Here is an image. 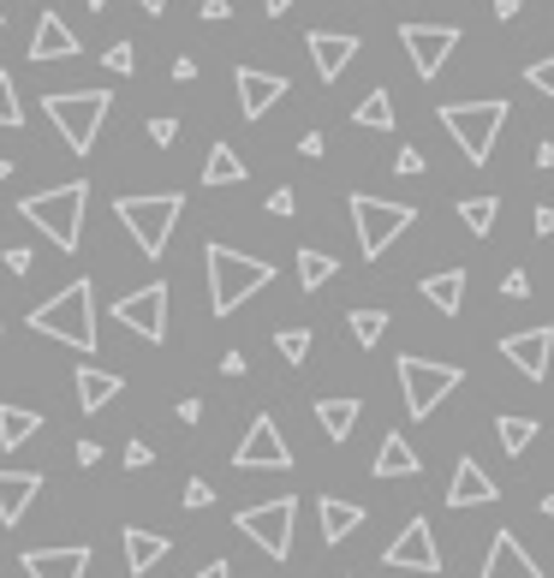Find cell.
I'll return each mask as SVG.
<instances>
[{
	"label": "cell",
	"mask_w": 554,
	"mask_h": 578,
	"mask_svg": "<svg viewBox=\"0 0 554 578\" xmlns=\"http://www.w3.org/2000/svg\"><path fill=\"white\" fill-rule=\"evenodd\" d=\"M30 329L36 334H54V341L78 346V352H96V286L90 281H72L60 286L54 298L30 310Z\"/></svg>",
	"instance_id": "6da1fadb"
},
{
	"label": "cell",
	"mask_w": 554,
	"mask_h": 578,
	"mask_svg": "<svg viewBox=\"0 0 554 578\" xmlns=\"http://www.w3.org/2000/svg\"><path fill=\"white\" fill-rule=\"evenodd\" d=\"M262 286H274V262L209 245V305H216V317H233V310L245 305L250 293H262Z\"/></svg>",
	"instance_id": "7a4b0ae2"
},
{
	"label": "cell",
	"mask_w": 554,
	"mask_h": 578,
	"mask_svg": "<svg viewBox=\"0 0 554 578\" xmlns=\"http://www.w3.org/2000/svg\"><path fill=\"white\" fill-rule=\"evenodd\" d=\"M84 204H90V185H54V192H36L19 204V216L30 221V227H42L54 238L60 250H78V233H84Z\"/></svg>",
	"instance_id": "3957f363"
},
{
	"label": "cell",
	"mask_w": 554,
	"mask_h": 578,
	"mask_svg": "<svg viewBox=\"0 0 554 578\" xmlns=\"http://www.w3.org/2000/svg\"><path fill=\"white\" fill-rule=\"evenodd\" d=\"M180 209H185L180 192H156V197H120L113 216H120V227L137 238L144 257H161L168 238H173V227H180Z\"/></svg>",
	"instance_id": "277c9868"
},
{
	"label": "cell",
	"mask_w": 554,
	"mask_h": 578,
	"mask_svg": "<svg viewBox=\"0 0 554 578\" xmlns=\"http://www.w3.org/2000/svg\"><path fill=\"white\" fill-rule=\"evenodd\" d=\"M42 108H48V120L60 125L66 149L90 156V149H96V137H102V120H108L113 96H108V90H54Z\"/></svg>",
	"instance_id": "5b68a950"
},
{
	"label": "cell",
	"mask_w": 554,
	"mask_h": 578,
	"mask_svg": "<svg viewBox=\"0 0 554 578\" xmlns=\"http://www.w3.org/2000/svg\"><path fill=\"white\" fill-rule=\"evenodd\" d=\"M501 125H507V102H447L442 108V132L459 144V156L471 161V168H483V161H489Z\"/></svg>",
	"instance_id": "8992f818"
},
{
	"label": "cell",
	"mask_w": 554,
	"mask_h": 578,
	"mask_svg": "<svg viewBox=\"0 0 554 578\" xmlns=\"http://www.w3.org/2000/svg\"><path fill=\"white\" fill-rule=\"evenodd\" d=\"M418 221L411 204H387V197H370V192H352V227H358V245L364 257H382L399 233Z\"/></svg>",
	"instance_id": "52a82bcc"
},
{
	"label": "cell",
	"mask_w": 554,
	"mask_h": 578,
	"mask_svg": "<svg viewBox=\"0 0 554 578\" xmlns=\"http://www.w3.org/2000/svg\"><path fill=\"white\" fill-rule=\"evenodd\" d=\"M459 388V370L453 364H435V358H399V394H406V411L411 418H430L435 406Z\"/></svg>",
	"instance_id": "ba28073f"
},
{
	"label": "cell",
	"mask_w": 554,
	"mask_h": 578,
	"mask_svg": "<svg viewBox=\"0 0 554 578\" xmlns=\"http://www.w3.org/2000/svg\"><path fill=\"white\" fill-rule=\"evenodd\" d=\"M293 519H298V501L281 495V501H262V507L238 513V531H245L269 561H286V555H293Z\"/></svg>",
	"instance_id": "9c48e42d"
},
{
	"label": "cell",
	"mask_w": 554,
	"mask_h": 578,
	"mask_svg": "<svg viewBox=\"0 0 554 578\" xmlns=\"http://www.w3.org/2000/svg\"><path fill=\"white\" fill-rule=\"evenodd\" d=\"M399 48L411 54V66H418V78H442V66L453 60V48H459V30L453 24H399Z\"/></svg>",
	"instance_id": "30bf717a"
},
{
	"label": "cell",
	"mask_w": 554,
	"mask_h": 578,
	"mask_svg": "<svg viewBox=\"0 0 554 578\" xmlns=\"http://www.w3.org/2000/svg\"><path fill=\"white\" fill-rule=\"evenodd\" d=\"M113 322L144 334V341H168V286L149 281V286H137V293L113 298Z\"/></svg>",
	"instance_id": "8fae6325"
},
{
	"label": "cell",
	"mask_w": 554,
	"mask_h": 578,
	"mask_svg": "<svg viewBox=\"0 0 554 578\" xmlns=\"http://www.w3.org/2000/svg\"><path fill=\"white\" fill-rule=\"evenodd\" d=\"M233 465H238V471H286V465H293V447H286L281 423H274L269 411L250 418V430H245V442H238Z\"/></svg>",
	"instance_id": "7c38bea8"
},
{
	"label": "cell",
	"mask_w": 554,
	"mask_h": 578,
	"mask_svg": "<svg viewBox=\"0 0 554 578\" xmlns=\"http://www.w3.org/2000/svg\"><path fill=\"white\" fill-rule=\"evenodd\" d=\"M387 567L394 573H442V549H435V531H430V519H411L406 531L394 537V543H387Z\"/></svg>",
	"instance_id": "4fadbf2b"
},
{
	"label": "cell",
	"mask_w": 554,
	"mask_h": 578,
	"mask_svg": "<svg viewBox=\"0 0 554 578\" xmlns=\"http://www.w3.org/2000/svg\"><path fill=\"white\" fill-rule=\"evenodd\" d=\"M501 358L525 376V382H543L549 376V358H554V329H519L501 341Z\"/></svg>",
	"instance_id": "5bb4252c"
},
{
	"label": "cell",
	"mask_w": 554,
	"mask_h": 578,
	"mask_svg": "<svg viewBox=\"0 0 554 578\" xmlns=\"http://www.w3.org/2000/svg\"><path fill=\"white\" fill-rule=\"evenodd\" d=\"M286 96V78L281 72H257V66H238V114L245 120H262L274 102Z\"/></svg>",
	"instance_id": "9a60e30c"
},
{
	"label": "cell",
	"mask_w": 554,
	"mask_h": 578,
	"mask_svg": "<svg viewBox=\"0 0 554 578\" xmlns=\"http://www.w3.org/2000/svg\"><path fill=\"white\" fill-rule=\"evenodd\" d=\"M477 578H543V567H537L531 555H525V543L513 531H495V543H489V561Z\"/></svg>",
	"instance_id": "2e32d148"
},
{
	"label": "cell",
	"mask_w": 554,
	"mask_h": 578,
	"mask_svg": "<svg viewBox=\"0 0 554 578\" xmlns=\"http://www.w3.org/2000/svg\"><path fill=\"white\" fill-rule=\"evenodd\" d=\"M30 578H84L90 573V549H24V561H19Z\"/></svg>",
	"instance_id": "e0dca14e"
},
{
	"label": "cell",
	"mask_w": 554,
	"mask_h": 578,
	"mask_svg": "<svg viewBox=\"0 0 554 578\" xmlns=\"http://www.w3.org/2000/svg\"><path fill=\"white\" fill-rule=\"evenodd\" d=\"M495 495H501L495 477H489L477 459H459V465H453V483H447V507H453V513H459V507H489Z\"/></svg>",
	"instance_id": "ac0fdd59"
},
{
	"label": "cell",
	"mask_w": 554,
	"mask_h": 578,
	"mask_svg": "<svg viewBox=\"0 0 554 578\" xmlns=\"http://www.w3.org/2000/svg\"><path fill=\"white\" fill-rule=\"evenodd\" d=\"M305 48H310V60H317V78L334 84L340 72H346V60L358 54V36H346V30H310Z\"/></svg>",
	"instance_id": "d6986e66"
},
{
	"label": "cell",
	"mask_w": 554,
	"mask_h": 578,
	"mask_svg": "<svg viewBox=\"0 0 554 578\" xmlns=\"http://www.w3.org/2000/svg\"><path fill=\"white\" fill-rule=\"evenodd\" d=\"M72 54H78V30L60 12H42L36 36H30V60H72Z\"/></svg>",
	"instance_id": "ffe728a7"
},
{
	"label": "cell",
	"mask_w": 554,
	"mask_h": 578,
	"mask_svg": "<svg viewBox=\"0 0 554 578\" xmlns=\"http://www.w3.org/2000/svg\"><path fill=\"white\" fill-rule=\"evenodd\" d=\"M36 495H42V477L36 471H0V525H19Z\"/></svg>",
	"instance_id": "44dd1931"
},
{
	"label": "cell",
	"mask_w": 554,
	"mask_h": 578,
	"mask_svg": "<svg viewBox=\"0 0 554 578\" xmlns=\"http://www.w3.org/2000/svg\"><path fill=\"white\" fill-rule=\"evenodd\" d=\"M161 555H168V537L144 531V525H125V573H132V578L156 573Z\"/></svg>",
	"instance_id": "7402d4cb"
},
{
	"label": "cell",
	"mask_w": 554,
	"mask_h": 578,
	"mask_svg": "<svg viewBox=\"0 0 554 578\" xmlns=\"http://www.w3.org/2000/svg\"><path fill=\"white\" fill-rule=\"evenodd\" d=\"M370 471H376V477H418L423 459L411 454V442H406L399 430H387L382 447H376V465H370Z\"/></svg>",
	"instance_id": "603a6c76"
},
{
	"label": "cell",
	"mask_w": 554,
	"mask_h": 578,
	"mask_svg": "<svg viewBox=\"0 0 554 578\" xmlns=\"http://www.w3.org/2000/svg\"><path fill=\"white\" fill-rule=\"evenodd\" d=\"M317 519H322V543H346V537L364 525V507H352V501H340V495H322Z\"/></svg>",
	"instance_id": "cb8c5ba5"
},
{
	"label": "cell",
	"mask_w": 554,
	"mask_h": 578,
	"mask_svg": "<svg viewBox=\"0 0 554 578\" xmlns=\"http://www.w3.org/2000/svg\"><path fill=\"white\" fill-rule=\"evenodd\" d=\"M358 399L352 394H322L317 399V423H322V435H329V442H346L352 435V423H358Z\"/></svg>",
	"instance_id": "d4e9b609"
},
{
	"label": "cell",
	"mask_w": 554,
	"mask_h": 578,
	"mask_svg": "<svg viewBox=\"0 0 554 578\" xmlns=\"http://www.w3.org/2000/svg\"><path fill=\"white\" fill-rule=\"evenodd\" d=\"M418 293L430 298V305L442 310V317H459V305H465V274H459V269H447V274H430V281H423Z\"/></svg>",
	"instance_id": "484cf974"
},
{
	"label": "cell",
	"mask_w": 554,
	"mask_h": 578,
	"mask_svg": "<svg viewBox=\"0 0 554 578\" xmlns=\"http://www.w3.org/2000/svg\"><path fill=\"white\" fill-rule=\"evenodd\" d=\"M36 430H42V411H24V406L0 399V447H24Z\"/></svg>",
	"instance_id": "4316f807"
},
{
	"label": "cell",
	"mask_w": 554,
	"mask_h": 578,
	"mask_svg": "<svg viewBox=\"0 0 554 578\" xmlns=\"http://www.w3.org/2000/svg\"><path fill=\"white\" fill-rule=\"evenodd\" d=\"M113 394H120V376L90 370V364H84V370H78V411H102Z\"/></svg>",
	"instance_id": "83f0119b"
},
{
	"label": "cell",
	"mask_w": 554,
	"mask_h": 578,
	"mask_svg": "<svg viewBox=\"0 0 554 578\" xmlns=\"http://www.w3.org/2000/svg\"><path fill=\"white\" fill-rule=\"evenodd\" d=\"M238 180H245V156L233 144H216L204 161V185H238Z\"/></svg>",
	"instance_id": "f1b7e54d"
},
{
	"label": "cell",
	"mask_w": 554,
	"mask_h": 578,
	"mask_svg": "<svg viewBox=\"0 0 554 578\" xmlns=\"http://www.w3.org/2000/svg\"><path fill=\"white\" fill-rule=\"evenodd\" d=\"M340 274V257H329V250H298V286H305V293H317V286H329Z\"/></svg>",
	"instance_id": "f546056e"
},
{
	"label": "cell",
	"mask_w": 554,
	"mask_h": 578,
	"mask_svg": "<svg viewBox=\"0 0 554 578\" xmlns=\"http://www.w3.org/2000/svg\"><path fill=\"white\" fill-rule=\"evenodd\" d=\"M352 125H358V132H387V125H394V96L370 90L358 108H352Z\"/></svg>",
	"instance_id": "4dcf8cb0"
},
{
	"label": "cell",
	"mask_w": 554,
	"mask_h": 578,
	"mask_svg": "<svg viewBox=\"0 0 554 578\" xmlns=\"http://www.w3.org/2000/svg\"><path fill=\"white\" fill-rule=\"evenodd\" d=\"M495 216H501V204H495V197H465V204H459L465 233H477V238H483L489 227H495Z\"/></svg>",
	"instance_id": "1f68e13d"
},
{
	"label": "cell",
	"mask_w": 554,
	"mask_h": 578,
	"mask_svg": "<svg viewBox=\"0 0 554 578\" xmlns=\"http://www.w3.org/2000/svg\"><path fill=\"white\" fill-rule=\"evenodd\" d=\"M346 329H352V341H358V346H376L387 334V310H352Z\"/></svg>",
	"instance_id": "d6a6232c"
},
{
	"label": "cell",
	"mask_w": 554,
	"mask_h": 578,
	"mask_svg": "<svg viewBox=\"0 0 554 578\" xmlns=\"http://www.w3.org/2000/svg\"><path fill=\"white\" fill-rule=\"evenodd\" d=\"M495 435H501V447H507V454H525V447L537 442V418H501Z\"/></svg>",
	"instance_id": "836d02e7"
},
{
	"label": "cell",
	"mask_w": 554,
	"mask_h": 578,
	"mask_svg": "<svg viewBox=\"0 0 554 578\" xmlns=\"http://www.w3.org/2000/svg\"><path fill=\"white\" fill-rule=\"evenodd\" d=\"M274 346H281L286 364H305L310 358V329H281V334H274Z\"/></svg>",
	"instance_id": "e575fe53"
},
{
	"label": "cell",
	"mask_w": 554,
	"mask_h": 578,
	"mask_svg": "<svg viewBox=\"0 0 554 578\" xmlns=\"http://www.w3.org/2000/svg\"><path fill=\"white\" fill-rule=\"evenodd\" d=\"M0 125H7V132H19V125H24L19 90H12V72H0Z\"/></svg>",
	"instance_id": "d590c367"
},
{
	"label": "cell",
	"mask_w": 554,
	"mask_h": 578,
	"mask_svg": "<svg viewBox=\"0 0 554 578\" xmlns=\"http://www.w3.org/2000/svg\"><path fill=\"white\" fill-rule=\"evenodd\" d=\"M102 66L120 72V78H132V72H137V48H132V42H113L108 54H102Z\"/></svg>",
	"instance_id": "8d00e7d4"
},
{
	"label": "cell",
	"mask_w": 554,
	"mask_h": 578,
	"mask_svg": "<svg viewBox=\"0 0 554 578\" xmlns=\"http://www.w3.org/2000/svg\"><path fill=\"white\" fill-rule=\"evenodd\" d=\"M525 78H531V90L554 96V54H549V60H531V72H525Z\"/></svg>",
	"instance_id": "74e56055"
},
{
	"label": "cell",
	"mask_w": 554,
	"mask_h": 578,
	"mask_svg": "<svg viewBox=\"0 0 554 578\" xmlns=\"http://www.w3.org/2000/svg\"><path fill=\"white\" fill-rule=\"evenodd\" d=\"M394 173H406V180H418V173H423V149H418V144H406V149H399V156H394Z\"/></svg>",
	"instance_id": "f35d334b"
},
{
	"label": "cell",
	"mask_w": 554,
	"mask_h": 578,
	"mask_svg": "<svg viewBox=\"0 0 554 578\" xmlns=\"http://www.w3.org/2000/svg\"><path fill=\"white\" fill-rule=\"evenodd\" d=\"M173 137H180V120H168V114H156V120H149V144H161V149H168Z\"/></svg>",
	"instance_id": "ab89813d"
},
{
	"label": "cell",
	"mask_w": 554,
	"mask_h": 578,
	"mask_svg": "<svg viewBox=\"0 0 554 578\" xmlns=\"http://www.w3.org/2000/svg\"><path fill=\"white\" fill-rule=\"evenodd\" d=\"M501 298H531V274H525V269H513L507 281H501Z\"/></svg>",
	"instance_id": "60d3db41"
},
{
	"label": "cell",
	"mask_w": 554,
	"mask_h": 578,
	"mask_svg": "<svg viewBox=\"0 0 554 578\" xmlns=\"http://www.w3.org/2000/svg\"><path fill=\"white\" fill-rule=\"evenodd\" d=\"M209 501H216V489H209L204 477H192V483H185V507H209Z\"/></svg>",
	"instance_id": "b9f144b4"
},
{
	"label": "cell",
	"mask_w": 554,
	"mask_h": 578,
	"mask_svg": "<svg viewBox=\"0 0 554 578\" xmlns=\"http://www.w3.org/2000/svg\"><path fill=\"white\" fill-rule=\"evenodd\" d=\"M298 156L322 161V156H329V137H322V132H305V137H298Z\"/></svg>",
	"instance_id": "7bdbcfd3"
},
{
	"label": "cell",
	"mask_w": 554,
	"mask_h": 578,
	"mask_svg": "<svg viewBox=\"0 0 554 578\" xmlns=\"http://www.w3.org/2000/svg\"><path fill=\"white\" fill-rule=\"evenodd\" d=\"M293 209H298L293 185H281V192H269V216H293Z\"/></svg>",
	"instance_id": "ee69618b"
},
{
	"label": "cell",
	"mask_w": 554,
	"mask_h": 578,
	"mask_svg": "<svg viewBox=\"0 0 554 578\" xmlns=\"http://www.w3.org/2000/svg\"><path fill=\"white\" fill-rule=\"evenodd\" d=\"M204 19L209 24H226V19H233V0H204Z\"/></svg>",
	"instance_id": "f6af8a7d"
},
{
	"label": "cell",
	"mask_w": 554,
	"mask_h": 578,
	"mask_svg": "<svg viewBox=\"0 0 554 578\" xmlns=\"http://www.w3.org/2000/svg\"><path fill=\"white\" fill-rule=\"evenodd\" d=\"M149 459H156V454H149V442H132V447H125V465H132V471H144Z\"/></svg>",
	"instance_id": "bcb514c9"
},
{
	"label": "cell",
	"mask_w": 554,
	"mask_h": 578,
	"mask_svg": "<svg viewBox=\"0 0 554 578\" xmlns=\"http://www.w3.org/2000/svg\"><path fill=\"white\" fill-rule=\"evenodd\" d=\"M0 262H7V274H30V250H7Z\"/></svg>",
	"instance_id": "7dc6e473"
},
{
	"label": "cell",
	"mask_w": 554,
	"mask_h": 578,
	"mask_svg": "<svg viewBox=\"0 0 554 578\" xmlns=\"http://www.w3.org/2000/svg\"><path fill=\"white\" fill-rule=\"evenodd\" d=\"M519 12H525V0H495V19H501V24H513Z\"/></svg>",
	"instance_id": "c3c4849f"
},
{
	"label": "cell",
	"mask_w": 554,
	"mask_h": 578,
	"mask_svg": "<svg viewBox=\"0 0 554 578\" xmlns=\"http://www.w3.org/2000/svg\"><path fill=\"white\" fill-rule=\"evenodd\" d=\"M531 221H537V233L549 238V233H554V204H537V216H531Z\"/></svg>",
	"instance_id": "681fc988"
},
{
	"label": "cell",
	"mask_w": 554,
	"mask_h": 578,
	"mask_svg": "<svg viewBox=\"0 0 554 578\" xmlns=\"http://www.w3.org/2000/svg\"><path fill=\"white\" fill-rule=\"evenodd\" d=\"M78 465H102V447H96V442H78Z\"/></svg>",
	"instance_id": "f907efd6"
},
{
	"label": "cell",
	"mask_w": 554,
	"mask_h": 578,
	"mask_svg": "<svg viewBox=\"0 0 554 578\" xmlns=\"http://www.w3.org/2000/svg\"><path fill=\"white\" fill-rule=\"evenodd\" d=\"M192 578H233V567H226V561H209V567L192 573Z\"/></svg>",
	"instance_id": "816d5d0a"
},
{
	"label": "cell",
	"mask_w": 554,
	"mask_h": 578,
	"mask_svg": "<svg viewBox=\"0 0 554 578\" xmlns=\"http://www.w3.org/2000/svg\"><path fill=\"white\" fill-rule=\"evenodd\" d=\"M537 168H554V144H537Z\"/></svg>",
	"instance_id": "f5cc1de1"
},
{
	"label": "cell",
	"mask_w": 554,
	"mask_h": 578,
	"mask_svg": "<svg viewBox=\"0 0 554 578\" xmlns=\"http://www.w3.org/2000/svg\"><path fill=\"white\" fill-rule=\"evenodd\" d=\"M262 7H269V19H274V12H286V7H293V0H262Z\"/></svg>",
	"instance_id": "db71d44e"
},
{
	"label": "cell",
	"mask_w": 554,
	"mask_h": 578,
	"mask_svg": "<svg viewBox=\"0 0 554 578\" xmlns=\"http://www.w3.org/2000/svg\"><path fill=\"white\" fill-rule=\"evenodd\" d=\"M12 180V156H0V185H7Z\"/></svg>",
	"instance_id": "11a10c76"
},
{
	"label": "cell",
	"mask_w": 554,
	"mask_h": 578,
	"mask_svg": "<svg viewBox=\"0 0 554 578\" xmlns=\"http://www.w3.org/2000/svg\"><path fill=\"white\" fill-rule=\"evenodd\" d=\"M137 7H144V12H161V7H168V0H137Z\"/></svg>",
	"instance_id": "9f6ffc18"
},
{
	"label": "cell",
	"mask_w": 554,
	"mask_h": 578,
	"mask_svg": "<svg viewBox=\"0 0 554 578\" xmlns=\"http://www.w3.org/2000/svg\"><path fill=\"white\" fill-rule=\"evenodd\" d=\"M543 513H549V519H554V489H549V495H543Z\"/></svg>",
	"instance_id": "6f0895ef"
},
{
	"label": "cell",
	"mask_w": 554,
	"mask_h": 578,
	"mask_svg": "<svg viewBox=\"0 0 554 578\" xmlns=\"http://www.w3.org/2000/svg\"><path fill=\"white\" fill-rule=\"evenodd\" d=\"M84 7H90V12H102V7H108V0H84Z\"/></svg>",
	"instance_id": "680465c9"
},
{
	"label": "cell",
	"mask_w": 554,
	"mask_h": 578,
	"mask_svg": "<svg viewBox=\"0 0 554 578\" xmlns=\"http://www.w3.org/2000/svg\"><path fill=\"white\" fill-rule=\"evenodd\" d=\"M0 329H7V317H0Z\"/></svg>",
	"instance_id": "91938a15"
},
{
	"label": "cell",
	"mask_w": 554,
	"mask_h": 578,
	"mask_svg": "<svg viewBox=\"0 0 554 578\" xmlns=\"http://www.w3.org/2000/svg\"><path fill=\"white\" fill-rule=\"evenodd\" d=\"M0 24H7V12H0Z\"/></svg>",
	"instance_id": "94428289"
}]
</instances>
